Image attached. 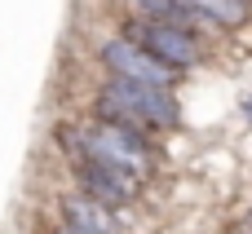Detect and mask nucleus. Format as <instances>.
<instances>
[{
    "mask_svg": "<svg viewBox=\"0 0 252 234\" xmlns=\"http://www.w3.org/2000/svg\"><path fill=\"white\" fill-rule=\"evenodd\" d=\"M71 159H75V177H80V186H84V195H89L93 204L120 208V204L133 199V177H128V173H120V168L93 159V155H71Z\"/></svg>",
    "mask_w": 252,
    "mask_h": 234,
    "instance_id": "nucleus-4",
    "label": "nucleus"
},
{
    "mask_svg": "<svg viewBox=\"0 0 252 234\" xmlns=\"http://www.w3.org/2000/svg\"><path fill=\"white\" fill-rule=\"evenodd\" d=\"M97 111L102 115H124L133 124H151V128H173L177 124V102H173L168 88L137 84V80H124V75H111Z\"/></svg>",
    "mask_w": 252,
    "mask_h": 234,
    "instance_id": "nucleus-1",
    "label": "nucleus"
},
{
    "mask_svg": "<svg viewBox=\"0 0 252 234\" xmlns=\"http://www.w3.org/2000/svg\"><path fill=\"white\" fill-rule=\"evenodd\" d=\"M124 40H133V44H142L151 58H159L164 66H173V71H186V66H195L199 62V40L190 35V27H173V22H151V18H133V22H124Z\"/></svg>",
    "mask_w": 252,
    "mask_h": 234,
    "instance_id": "nucleus-2",
    "label": "nucleus"
},
{
    "mask_svg": "<svg viewBox=\"0 0 252 234\" xmlns=\"http://www.w3.org/2000/svg\"><path fill=\"white\" fill-rule=\"evenodd\" d=\"M102 62L111 66V75H124V80H137V84H155V88H168L177 75H173V66H164L159 58H151L142 44H133V40H111V44H102Z\"/></svg>",
    "mask_w": 252,
    "mask_h": 234,
    "instance_id": "nucleus-3",
    "label": "nucleus"
},
{
    "mask_svg": "<svg viewBox=\"0 0 252 234\" xmlns=\"http://www.w3.org/2000/svg\"><path fill=\"white\" fill-rule=\"evenodd\" d=\"M133 9L151 22H173V27H186L195 22L199 13L190 9V0H133Z\"/></svg>",
    "mask_w": 252,
    "mask_h": 234,
    "instance_id": "nucleus-6",
    "label": "nucleus"
},
{
    "mask_svg": "<svg viewBox=\"0 0 252 234\" xmlns=\"http://www.w3.org/2000/svg\"><path fill=\"white\" fill-rule=\"evenodd\" d=\"M244 119H248V124H252V97H248V102H244Z\"/></svg>",
    "mask_w": 252,
    "mask_h": 234,
    "instance_id": "nucleus-8",
    "label": "nucleus"
},
{
    "mask_svg": "<svg viewBox=\"0 0 252 234\" xmlns=\"http://www.w3.org/2000/svg\"><path fill=\"white\" fill-rule=\"evenodd\" d=\"M62 212H66V230H75V234H111V230H115L106 204H93V199H66Z\"/></svg>",
    "mask_w": 252,
    "mask_h": 234,
    "instance_id": "nucleus-5",
    "label": "nucleus"
},
{
    "mask_svg": "<svg viewBox=\"0 0 252 234\" xmlns=\"http://www.w3.org/2000/svg\"><path fill=\"white\" fill-rule=\"evenodd\" d=\"M190 9L208 22H221V27H239L248 18V0H190Z\"/></svg>",
    "mask_w": 252,
    "mask_h": 234,
    "instance_id": "nucleus-7",
    "label": "nucleus"
}]
</instances>
